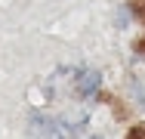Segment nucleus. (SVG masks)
<instances>
[{
    "label": "nucleus",
    "mask_w": 145,
    "mask_h": 139,
    "mask_svg": "<svg viewBox=\"0 0 145 139\" xmlns=\"http://www.w3.org/2000/svg\"><path fill=\"white\" fill-rule=\"evenodd\" d=\"M99 90V71H80L77 77V93L80 96H93Z\"/></svg>",
    "instance_id": "obj_1"
},
{
    "label": "nucleus",
    "mask_w": 145,
    "mask_h": 139,
    "mask_svg": "<svg viewBox=\"0 0 145 139\" xmlns=\"http://www.w3.org/2000/svg\"><path fill=\"white\" fill-rule=\"evenodd\" d=\"M130 12L145 25V0H130Z\"/></svg>",
    "instance_id": "obj_2"
},
{
    "label": "nucleus",
    "mask_w": 145,
    "mask_h": 139,
    "mask_svg": "<svg viewBox=\"0 0 145 139\" xmlns=\"http://www.w3.org/2000/svg\"><path fill=\"white\" fill-rule=\"evenodd\" d=\"M127 139H145V124H136V127H130Z\"/></svg>",
    "instance_id": "obj_3"
},
{
    "label": "nucleus",
    "mask_w": 145,
    "mask_h": 139,
    "mask_svg": "<svg viewBox=\"0 0 145 139\" xmlns=\"http://www.w3.org/2000/svg\"><path fill=\"white\" fill-rule=\"evenodd\" d=\"M133 50H136V53H139V56L145 53V37H142V40H136V43H133Z\"/></svg>",
    "instance_id": "obj_4"
}]
</instances>
